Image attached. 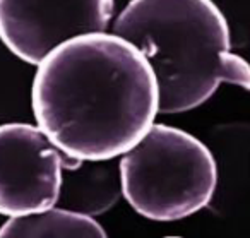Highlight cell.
I'll list each match as a JSON object with an SVG mask.
<instances>
[{"label": "cell", "instance_id": "cell-5", "mask_svg": "<svg viewBox=\"0 0 250 238\" xmlns=\"http://www.w3.org/2000/svg\"><path fill=\"white\" fill-rule=\"evenodd\" d=\"M113 7L115 0H0V40L38 65L60 43L106 31Z\"/></svg>", "mask_w": 250, "mask_h": 238}, {"label": "cell", "instance_id": "cell-4", "mask_svg": "<svg viewBox=\"0 0 250 238\" xmlns=\"http://www.w3.org/2000/svg\"><path fill=\"white\" fill-rule=\"evenodd\" d=\"M81 165L36 125H0V214L12 217L53 207L62 194V168Z\"/></svg>", "mask_w": 250, "mask_h": 238}, {"label": "cell", "instance_id": "cell-6", "mask_svg": "<svg viewBox=\"0 0 250 238\" xmlns=\"http://www.w3.org/2000/svg\"><path fill=\"white\" fill-rule=\"evenodd\" d=\"M104 238L106 231L96 219L81 211L48 209L12 216L0 228V238Z\"/></svg>", "mask_w": 250, "mask_h": 238}, {"label": "cell", "instance_id": "cell-2", "mask_svg": "<svg viewBox=\"0 0 250 238\" xmlns=\"http://www.w3.org/2000/svg\"><path fill=\"white\" fill-rule=\"evenodd\" d=\"M113 33L153 65L161 113L201 107L221 83L250 91V64L231 52L228 22L212 0H130Z\"/></svg>", "mask_w": 250, "mask_h": 238}, {"label": "cell", "instance_id": "cell-1", "mask_svg": "<svg viewBox=\"0 0 250 238\" xmlns=\"http://www.w3.org/2000/svg\"><path fill=\"white\" fill-rule=\"evenodd\" d=\"M38 127L74 159L106 161L132 149L160 111L153 65L129 40L87 33L60 43L35 74Z\"/></svg>", "mask_w": 250, "mask_h": 238}, {"label": "cell", "instance_id": "cell-3", "mask_svg": "<svg viewBox=\"0 0 250 238\" xmlns=\"http://www.w3.org/2000/svg\"><path fill=\"white\" fill-rule=\"evenodd\" d=\"M125 200L153 221H177L211 202L218 166L204 142L188 132L153 124L120 159Z\"/></svg>", "mask_w": 250, "mask_h": 238}]
</instances>
